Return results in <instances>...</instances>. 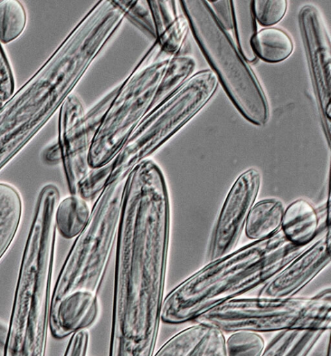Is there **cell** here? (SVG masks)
<instances>
[{"instance_id":"6da1fadb","label":"cell","mask_w":331,"mask_h":356,"mask_svg":"<svg viewBox=\"0 0 331 356\" xmlns=\"http://www.w3.org/2000/svg\"><path fill=\"white\" fill-rule=\"evenodd\" d=\"M102 51L88 31L74 27L51 55L0 106V170L42 129Z\"/></svg>"},{"instance_id":"7a4b0ae2","label":"cell","mask_w":331,"mask_h":356,"mask_svg":"<svg viewBox=\"0 0 331 356\" xmlns=\"http://www.w3.org/2000/svg\"><path fill=\"white\" fill-rule=\"evenodd\" d=\"M300 253L280 229L209 261L164 297L162 322L195 321L214 306L263 286Z\"/></svg>"},{"instance_id":"3957f363","label":"cell","mask_w":331,"mask_h":356,"mask_svg":"<svg viewBox=\"0 0 331 356\" xmlns=\"http://www.w3.org/2000/svg\"><path fill=\"white\" fill-rule=\"evenodd\" d=\"M195 41L239 112L257 126L269 118L267 98L255 74L208 1H179Z\"/></svg>"},{"instance_id":"277c9868","label":"cell","mask_w":331,"mask_h":356,"mask_svg":"<svg viewBox=\"0 0 331 356\" xmlns=\"http://www.w3.org/2000/svg\"><path fill=\"white\" fill-rule=\"evenodd\" d=\"M126 179L108 183L94 202L58 274L51 309L76 293L96 294L117 237Z\"/></svg>"},{"instance_id":"5b68a950","label":"cell","mask_w":331,"mask_h":356,"mask_svg":"<svg viewBox=\"0 0 331 356\" xmlns=\"http://www.w3.org/2000/svg\"><path fill=\"white\" fill-rule=\"evenodd\" d=\"M223 332L322 330L331 328L330 289L312 297L235 298L207 310L195 321Z\"/></svg>"},{"instance_id":"8992f818","label":"cell","mask_w":331,"mask_h":356,"mask_svg":"<svg viewBox=\"0 0 331 356\" xmlns=\"http://www.w3.org/2000/svg\"><path fill=\"white\" fill-rule=\"evenodd\" d=\"M218 86L210 70L194 73L167 101L137 124L112 160L108 183L123 179L159 149L209 102Z\"/></svg>"},{"instance_id":"52a82bcc","label":"cell","mask_w":331,"mask_h":356,"mask_svg":"<svg viewBox=\"0 0 331 356\" xmlns=\"http://www.w3.org/2000/svg\"><path fill=\"white\" fill-rule=\"evenodd\" d=\"M169 58L154 42L118 86L91 145L89 164L92 168L112 161L146 115Z\"/></svg>"},{"instance_id":"ba28073f","label":"cell","mask_w":331,"mask_h":356,"mask_svg":"<svg viewBox=\"0 0 331 356\" xmlns=\"http://www.w3.org/2000/svg\"><path fill=\"white\" fill-rule=\"evenodd\" d=\"M261 185L262 174L255 168L246 170L235 180L223 201L210 236L207 256L209 261L235 250Z\"/></svg>"},{"instance_id":"9c48e42d","label":"cell","mask_w":331,"mask_h":356,"mask_svg":"<svg viewBox=\"0 0 331 356\" xmlns=\"http://www.w3.org/2000/svg\"><path fill=\"white\" fill-rule=\"evenodd\" d=\"M303 40L319 110L330 140L331 46L323 17L312 5L301 8L298 15Z\"/></svg>"},{"instance_id":"30bf717a","label":"cell","mask_w":331,"mask_h":356,"mask_svg":"<svg viewBox=\"0 0 331 356\" xmlns=\"http://www.w3.org/2000/svg\"><path fill=\"white\" fill-rule=\"evenodd\" d=\"M85 113L83 102L73 93L59 109L57 142L71 195H76L78 183L92 168L89 155L94 136L86 126Z\"/></svg>"},{"instance_id":"8fae6325","label":"cell","mask_w":331,"mask_h":356,"mask_svg":"<svg viewBox=\"0 0 331 356\" xmlns=\"http://www.w3.org/2000/svg\"><path fill=\"white\" fill-rule=\"evenodd\" d=\"M330 261V226L326 225L312 244L262 286L258 296H294L323 271Z\"/></svg>"},{"instance_id":"7c38bea8","label":"cell","mask_w":331,"mask_h":356,"mask_svg":"<svg viewBox=\"0 0 331 356\" xmlns=\"http://www.w3.org/2000/svg\"><path fill=\"white\" fill-rule=\"evenodd\" d=\"M153 356H227L226 337L215 327L196 323L170 337Z\"/></svg>"},{"instance_id":"4fadbf2b","label":"cell","mask_w":331,"mask_h":356,"mask_svg":"<svg viewBox=\"0 0 331 356\" xmlns=\"http://www.w3.org/2000/svg\"><path fill=\"white\" fill-rule=\"evenodd\" d=\"M148 3L154 24L155 42L169 57L181 55L189 26L179 1L151 0Z\"/></svg>"},{"instance_id":"5bb4252c","label":"cell","mask_w":331,"mask_h":356,"mask_svg":"<svg viewBox=\"0 0 331 356\" xmlns=\"http://www.w3.org/2000/svg\"><path fill=\"white\" fill-rule=\"evenodd\" d=\"M280 230L292 244L309 245L321 232L319 213L308 200L297 199L285 209Z\"/></svg>"},{"instance_id":"9a60e30c","label":"cell","mask_w":331,"mask_h":356,"mask_svg":"<svg viewBox=\"0 0 331 356\" xmlns=\"http://www.w3.org/2000/svg\"><path fill=\"white\" fill-rule=\"evenodd\" d=\"M282 202L266 198L255 202L248 216L244 231L251 240L259 241L270 237L281 228L285 211Z\"/></svg>"},{"instance_id":"2e32d148","label":"cell","mask_w":331,"mask_h":356,"mask_svg":"<svg viewBox=\"0 0 331 356\" xmlns=\"http://www.w3.org/2000/svg\"><path fill=\"white\" fill-rule=\"evenodd\" d=\"M23 204L17 189L0 182V260L10 247L22 220Z\"/></svg>"},{"instance_id":"e0dca14e","label":"cell","mask_w":331,"mask_h":356,"mask_svg":"<svg viewBox=\"0 0 331 356\" xmlns=\"http://www.w3.org/2000/svg\"><path fill=\"white\" fill-rule=\"evenodd\" d=\"M251 47L256 58L274 63L285 60L291 54L294 43L287 32L270 26L255 33L251 40Z\"/></svg>"},{"instance_id":"ac0fdd59","label":"cell","mask_w":331,"mask_h":356,"mask_svg":"<svg viewBox=\"0 0 331 356\" xmlns=\"http://www.w3.org/2000/svg\"><path fill=\"white\" fill-rule=\"evenodd\" d=\"M195 68L196 61L191 56L169 57L148 113L171 97L194 74Z\"/></svg>"},{"instance_id":"d6986e66","label":"cell","mask_w":331,"mask_h":356,"mask_svg":"<svg viewBox=\"0 0 331 356\" xmlns=\"http://www.w3.org/2000/svg\"><path fill=\"white\" fill-rule=\"evenodd\" d=\"M90 214L86 201L77 195H70L58 204L55 216L57 231L65 238H75L85 227Z\"/></svg>"},{"instance_id":"ffe728a7","label":"cell","mask_w":331,"mask_h":356,"mask_svg":"<svg viewBox=\"0 0 331 356\" xmlns=\"http://www.w3.org/2000/svg\"><path fill=\"white\" fill-rule=\"evenodd\" d=\"M27 13L18 0L0 1V42L10 43L18 38L25 30Z\"/></svg>"},{"instance_id":"44dd1931","label":"cell","mask_w":331,"mask_h":356,"mask_svg":"<svg viewBox=\"0 0 331 356\" xmlns=\"http://www.w3.org/2000/svg\"><path fill=\"white\" fill-rule=\"evenodd\" d=\"M251 2L232 1L235 17L234 31L237 40V47L247 60H252L251 55L255 59L256 58L251 47V40L256 32L255 19L252 13Z\"/></svg>"},{"instance_id":"7402d4cb","label":"cell","mask_w":331,"mask_h":356,"mask_svg":"<svg viewBox=\"0 0 331 356\" xmlns=\"http://www.w3.org/2000/svg\"><path fill=\"white\" fill-rule=\"evenodd\" d=\"M124 18L151 40H155L153 20L146 0H114Z\"/></svg>"},{"instance_id":"603a6c76","label":"cell","mask_w":331,"mask_h":356,"mask_svg":"<svg viewBox=\"0 0 331 356\" xmlns=\"http://www.w3.org/2000/svg\"><path fill=\"white\" fill-rule=\"evenodd\" d=\"M265 348L263 337L253 331H235L226 339L227 356H262Z\"/></svg>"},{"instance_id":"cb8c5ba5","label":"cell","mask_w":331,"mask_h":356,"mask_svg":"<svg viewBox=\"0 0 331 356\" xmlns=\"http://www.w3.org/2000/svg\"><path fill=\"white\" fill-rule=\"evenodd\" d=\"M112 168V161L99 168H91L77 186L76 195L91 202L99 197L107 185Z\"/></svg>"},{"instance_id":"d4e9b609","label":"cell","mask_w":331,"mask_h":356,"mask_svg":"<svg viewBox=\"0 0 331 356\" xmlns=\"http://www.w3.org/2000/svg\"><path fill=\"white\" fill-rule=\"evenodd\" d=\"M287 3L286 0L252 1V13L255 21L262 26L270 27L284 17Z\"/></svg>"},{"instance_id":"484cf974","label":"cell","mask_w":331,"mask_h":356,"mask_svg":"<svg viewBox=\"0 0 331 356\" xmlns=\"http://www.w3.org/2000/svg\"><path fill=\"white\" fill-rule=\"evenodd\" d=\"M117 87L118 86L112 88L88 111H85V122L87 129L94 136H95L110 104L117 92Z\"/></svg>"},{"instance_id":"4316f807","label":"cell","mask_w":331,"mask_h":356,"mask_svg":"<svg viewBox=\"0 0 331 356\" xmlns=\"http://www.w3.org/2000/svg\"><path fill=\"white\" fill-rule=\"evenodd\" d=\"M15 83L10 63L0 42V101L4 102L12 96Z\"/></svg>"},{"instance_id":"83f0119b","label":"cell","mask_w":331,"mask_h":356,"mask_svg":"<svg viewBox=\"0 0 331 356\" xmlns=\"http://www.w3.org/2000/svg\"><path fill=\"white\" fill-rule=\"evenodd\" d=\"M209 5L221 26L228 32L234 31L235 17L232 1L219 0L208 1Z\"/></svg>"},{"instance_id":"f1b7e54d","label":"cell","mask_w":331,"mask_h":356,"mask_svg":"<svg viewBox=\"0 0 331 356\" xmlns=\"http://www.w3.org/2000/svg\"><path fill=\"white\" fill-rule=\"evenodd\" d=\"M90 332L88 330L72 334L66 346L63 356H86L89 348Z\"/></svg>"},{"instance_id":"f546056e","label":"cell","mask_w":331,"mask_h":356,"mask_svg":"<svg viewBox=\"0 0 331 356\" xmlns=\"http://www.w3.org/2000/svg\"><path fill=\"white\" fill-rule=\"evenodd\" d=\"M42 158L48 165H54L62 163V154L58 142L51 144L44 150Z\"/></svg>"},{"instance_id":"4dcf8cb0","label":"cell","mask_w":331,"mask_h":356,"mask_svg":"<svg viewBox=\"0 0 331 356\" xmlns=\"http://www.w3.org/2000/svg\"><path fill=\"white\" fill-rule=\"evenodd\" d=\"M8 334V324L0 320V350H3Z\"/></svg>"},{"instance_id":"1f68e13d","label":"cell","mask_w":331,"mask_h":356,"mask_svg":"<svg viewBox=\"0 0 331 356\" xmlns=\"http://www.w3.org/2000/svg\"><path fill=\"white\" fill-rule=\"evenodd\" d=\"M325 356H331V349H330V343H329L328 346V349H327V352H326V355Z\"/></svg>"},{"instance_id":"d6a6232c","label":"cell","mask_w":331,"mask_h":356,"mask_svg":"<svg viewBox=\"0 0 331 356\" xmlns=\"http://www.w3.org/2000/svg\"><path fill=\"white\" fill-rule=\"evenodd\" d=\"M3 102L0 101V106L2 105Z\"/></svg>"}]
</instances>
